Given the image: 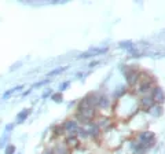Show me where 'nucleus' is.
<instances>
[{
	"mask_svg": "<svg viewBox=\"0 0 165 154\" xmlns=\"http://www.w3.org/2000/svg\"><path fill=\"white\" fill-rule=\"evenodd\" d=\"M63 127H65V129H68V131L70 132L72 136H75V135H76V134H75V131L77 129V124H76L75 121H66Z\"/></svg>",
	"mask_w": 165,
	"mask_h": 154,
	"instance_id": "7ed1b4c3",
	"label": "nucleus"
},
{
	"mask_svg": "<svg viewBox=\"0 0 165 154\" xmlns=\"http://www.w3.org/2000/svg\"><path fill=\"white\" fill-rule=\"evenodd\" d=\"M151 88V84L149 83V80H146L145 83H142V84L139 85V91L140 92H146V91H149V89Z\"/></svg>",
	"mask_w": 165,
	"mask_h": 154,
	"instance_id": "423d86ee",
	"label": "nucleus"
},
{
	"mask_svg": "<svg viewBox=\"0 0 165 154\" xmlns=\"http://www.w3.org/2000/svg\"><path fill=\"white\" fill-rule=\"evenodd\" d=\"M165 96H164V92H162L161 88H155L154 89V94H153V101L154 102H164Z\"/></svg>",
	"mask_w": 165,
	"mask_h": 154,
	"instance_id": "f03ea898",
	"label": "nucleus"
},
{
	"mask_svg": "<svg viewBox=\"0 0 165 154\" xmlns=\"http://www.w3.org/2000/svg\"><path fill=\"white\" fill-rule=\"evenodd\" d=\"M29 114H30V109H23L22 112L17 116V121H18V122H23L26 118H28V116H29Z\"/></svg>",
	"mask_w": 165,
	"mask_h": 154,
	"instance_id": "39448f33",
	"label": "nucleus"
},
{
	"mask_svg": "<svg viewBox=\"0 0 165 154\" xmlns=\"http://www.w3.org/2000/svg\"><path fill=\"white\" fill-rule=\"evenodd\" d=\"M106 51H107V48H91V50H88L87 53L80 54L78 58H90V56H94V55H98V54L106 53Z\"/></svg>",
	"mask_w": 165,
	"mask_h": 154,
	"instance_id": "f257e3e1",
	"label": "nucleus"
},
{
	"mask_svg": "<svg viewBox=\"0 0 165 154\" xmlns=\"http://www.w3.org/2000/svg\"><path fill=\"white\" fill-rule=\"evenodd\" d=\"M140 103H142V107L145 109V110H149V109H151V106L154 105V101H153V98H143L142 101H140Z\"/></svg>",
	"mask_w": 165,
	"mask_h": 154,
	"instance_id": "20e7f679",
	"label": "nucleus"
},
{
	"mask_svg": "<svg viewBox=\"0 0 165 154\" xmlns=\"http://www.w3.org/2000/svg\"><path fill=\"white\" fill-rule=\"evenodd\" d=\"M68 85H69V81L63 83V84H62V85H61V91H63V89H65V88H66V87H68Z\"/></svg>",
	"mask_w": 165,
	"mask_h": 154,
	"instance_id": "dca6fc26",
	"label": "nucleus"
},
{
	"mask_svg": "<svg viewBox=\"0 0 165 154\" xmlns=\"http://www.w3.org/2000/svg\"><path fill=\"white\" fill-rule=\"evenodd\" d=\"M65 70H66V66H65V68H58V69H55V70H52V72H50V73H48V77H51V76H55V74H58V73L65 72Z\"/></svg>",
	"mask_w": 165,
	"mask_h": 154,
	"instance_id": "9b49d317",
	"label": "nucleus"
},
{
	"mask_svg": "<svg viewBox=\"0 0 165 154\" xmlns=\"http://www.w3.org/2000/svg\"><path fill=\"white\" fill-rule=\"evenodd\" d=\"M98 103L100 105V107H107V106H109V99H107L106 96H100Z\"/></svg>",
	"mask_w": 165,
	"mask_h": 154,
	"instance_id": "6e6552de",
	"label": "nucleus"
},
{
	"mask_svg": "<svg viewBox=\"0 0 165 154\" xmlns=\"http://www.w3.org/2000/svg\"><path fill=\"white\" fill-rule=\"evenodd\" d=\"M146 139H147V140H149V139H154V135L151 134V132H143L142 135H140V140H146Z\"/></svg>",
	"mask_w": 165,
	"mask_h": 154,
	"instance_id": "1a4fd4ad",
	"label": "nucleus"
},
{
	"mask_svg": "<svg viewBox=\"0 0 165 154\" xmlns=\"http://www.w3.org/2000/svg\"><path fill=\"white\" fill-rule=\"evenodd\" d=\"M23 88V85H18V87H14V88H11V89H8L7 92H4L3 94V98H8V96L13 94V92H15V91H20V89H22Z\"/></svg>",
	"mask_w": 165,
	"mask_h": 154,
	"instance_id": "0eeeda50",
	"label": "nucleus"
},
{
	"mask_svg": "<svg viewBox=\"0 0 165 154\" xmlns=\"http://www.w3.org/2000/svg\"><path fill=\"white\" fill-rule=\"evenodd\" d=\"M13 127H14V125H13V124H10V125H7V127H6V131H11V129H13Z\"/></svg>",
	"mask_w": 165,
	"mask_h": 154,
	"instance_id": "f3484780",
	"label": "nucleus"
},
{
	"mask_svg": "<svg viewBox=\"0 0 165 154\" xmlns=\"http://www.w3.org/2000/svg\"><path fill=\"white\" fill-rule=\"evenodd\" d=\"M8 138H10V134H8V132H6V134L3 135V138H2V140H0V147H4V146H6V142L8 140Z\"/></svg>",
	"mask_w": 165,
	"mask_h": 154,
	"instance_id": "f8f14e48",
	"label": "nucleus"
},
{
	"mask_svg": "<svg viewBox=\"0 0 165 154\" xmlns=\"http://www.w3.org/2000/svg\"><path fill=\"white\" fill-rule=\"evenodd\" d=\"M120 46L124 47V48H130V50H131V48L133 47V44H132V41H121Z\"/></svg>",
	"mask_w": 165,
	"mask_h": 154,
	"instance_id": "4468645a",
	"label": "nucleus"
},
{
	"mask_svg": "<svg viewBox=\"0 0 165 154\" xmlns=\"http://www.w3.org/2000/svg\"><path fill=\"white\" fill-rule=\"evenodd\" d=\"M52 101L61 102L62 101V94H61V92H59V94H54V95H52Z\"/></svg>",
	"mask_w": 165,
	"mask_h": 154,
	"instance_id": "2eb2a0df",
	"label": "nucleus"
},
{
	"mask_svg": "<svg viewBox=\"0 0 165 154\" xmlns=\"http://www.w3.org/2000/svg\"><path fill=\"white\" fill-rule=\"evenodd\" d=\"M15 146L14 144H8L6 146V150H4V154H15Z\"/></svg>",
	"mask_w": 165,
	"mask_h": 154,
	"instance_id": "9d476101",
	"label": "nucleus"
},
{
	"mask_svg": "<svg viewBox=\"0 0 165 154\" xmlns=\"http://www.w3.org/2000/svg\"><path fill=\"white\" fill-rule=\"evenodd\" d=\"M66 143H68L69 146H73V147H75V146H77V144H78V140L73 136V138H69L68 140H66Z\"/></svg>",
	"mask_w": 165,
	"mask_h": 154,
	"instance_id": "ddd939ff",
	"label": "nucleus"
}]
</instances>
